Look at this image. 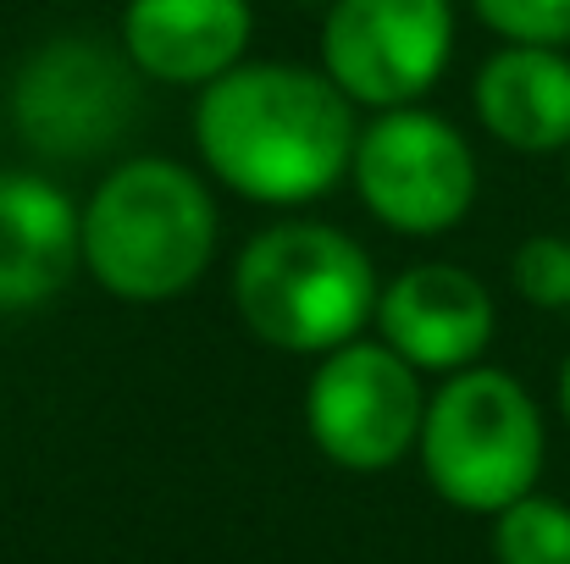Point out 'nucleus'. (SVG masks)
<instances>
[{"label":"nucleus","mask_w":570,"mask_h":564,"mask_svg":"<svg viewBox=\"0 0 570 564\" xmlns=\"http://www.w3.org/2000/svg\"><path fill=\"white\" fill-rule=\"evenodd\" d=\"M194 145L205 167L244 199L305 205L355 167V100L311 67L255 61L199 89Z\"/></svg>","instance_id":"obj_1"},{"label":"nucleus","mask_w":570,"mask_h":564,"mask_svg":"<svg viewBox=\"0 0 570 564\" xmlns=\"http://www.w3.org/2000/svg\"><path fill=\"white\" fill-rule=\"evenodd\" d=\"M210 255L216 199L167 156L122 161L83 205V266L117 299H173L205 277Z\"/></svg>","instance_id":"obj_2"},{"label":"nucleus","mask_w":570,"mask_h":564,"mask_svg":"<svg viewBox=\"0 0 570 564\" xmlns=\"http://www.w3.org/2000/svg\"><path fill=\"white\" fill-rule=\"evenodd\" d=\"M249 333L288 355H333L377 316L372 255L327 221H277L255 232L233 271Z\"/></svg>","instance_id":"obj_3"},{"label":"nucleus","mask_w":570,"mask_h":564,"mask_svg":"<svg viewBox=\"0 0 570 564\" xmlns=\"http://www.w3.org/2000/svg\"><path fill=\"white\" fill-rule=\"evenodd\" d=\"M421 471L432 493L465 515H499L538 493L543 476V415L510 372L465 366L421 415Z\"/></svg>","instance_id":"obj_4"},{"label":"nucleus","mask_w":570,"mask_h":564,"mask_svg":"<svg viewBox=\"0 0 570 564\" xmlns=\"http://www.w3.org/2000/svg\"><path fill=\"white\" fill-rule=\"evenodd\" d=\"M139 117V67L100 39L61 33L39 44L11 83V122L50 161H89L122 145Z\"/></svg>","instance_id":"obj_5"},{"label":"nucleus","mask_w":570,"mask_h":564,"mask_svg":"<svg viewBox=\"0 0 570 564\" xmlns=\"http://www.w3.org/2000/svg\"><path fill=\"white\" fill-rule=\"evenodd\" d=\"M350 178L366 210L404 238H432L465 221L476 199V156L454 122L421 106H393L361 128Z\"/></svg>","instance_id":"obj_6"},{"label":"nucleus","mask_w":570,"mask_h":564,"mask_svg":"<svg viewBox=\"0 0 570 564\" xmlns=\"http://www.w3.org/2000/svg\"><path fill=\"white\" fill-rule=\"evenodd\" d=\"M426 393L415 366L387 344H344L322 355L305 387V426L316 448L344 471H387L421 443Z\"/></svg>","instance_id":"obj_7"},{"label":"nucleus","mask_w":570,"mask_h":564,"mask_svg":"<svg viewBox=\"0 0 570 564\" xmlns=\"http://www.w3.org/2000/svg\"><path fill=\"white\" fill-rule=\"evenodd\" d=\"M454 50L449 0H333L322 28V72L355 106H410L421 100Z\"/></svg>","instance_id":"obj_8"},{"label":"nucleus","mask_w":570,"mask_h":564,"mask_svg":"<svg viewBox=\"0 0 570 564\" xmlns=\"http://www.w3.org/2000/svg\"><path fill=\"white\" fill-rule=\"evenodd\" d=\"M382 344L415 372H465L493 344V299L460 266H415L377 299Z\"/></svg>","instance_id":"obj_9"},{"label":"nucleus","mask_w":570,"mask_h":564,"mask_svg":"<svg viewBox=\"0 0 570 564\" xmlns=\"http://www.w3.org/2000/svg\"><path fill=\"white\" fill-rule=\"evenodd\" d=\"M249 28V0H128L122 50L156 83L205 89L238 67Z\"/></svg>","instance_id":"obj_10"},{"label":"nucleus","mask_w":570,"mask_h":564,"mask_svg":"<svg viewBox=\"0 0 570 564\" xmlns=\"http://www.w3.org/2000/svg\"><path fill=\"white\" fill-rule=\"evenodd\" d=\"M83 260V210L33 172H0V310L45 305Z\"/></svg>","instance_id":"obj_11"},{"label":"nucleus","mask_w":570,"mask_h":564,"mask_svg":"<svg viewBox=\"0 0 570 564\" xmlns=\"http://www.w3.org/2000/svg\"><path fill=\"white\" fill-rule=\"evenodd\" d=\"M482 128L527 156L570 145V56L554 44H504L476 72Z\"/></svg>","instance_id":"obj_12"},{"label":"nucleus","mask_w":570,"mask_h":564,"mask_svg":"<svg viewBox=\"0 0 570 564\" xmlns=\"http://www.w3.org/2000/svg\"><path fill=\"white\" fill-rule=\"evenodd\" d=\"M493 560L499 564H570V504L527 493L493 515Z\"/></svg>","instance_id":"obj_13"},{"label":"nucleus","mask_w":570,"mask_h":564,"mask_svg":"<svg viewBox=\"0 0 570 564\" xmlns=\"http://www.w3.org/2000/svg\"><path fill=\"white\" fill-rule=\"evenodd\" d=\"M476 17L510 44H570V0H471Z\"/></svg>","instance_id":"obj_14"},{"label":"nucleus","mask_w":570,"mask_h":564,"mask_svg":"<svg viewBox=\"0 0 570 564\" xmlns=\"http://www.w3.org/2000/svg\"><path fill=\"white\" fill-rule=\"evenodd\" d=\"M515 288L538 310H570V244L566 238H527L515 249Z\"/></svg>","instance_id":"obj_15"},{"label":"nucleus","mask_w":570,"mask_h":564,"mask_svg":"<svg viewBox=\"0 0 570 564\" xmlns=\"http://www.w3.org/2000/svg\"><path fill=\"white\" fill-rule=\"evenodd\" d=\"M560 404H566V420H570V360H566V372H560Z\"/></svg>","instance_id":"obj_16"},{"label":"nucleus","mask_w":570,"mask_h":564,"mask_svg":"<svg viewBox=\"0 0 570 564\" xmlns=\"http://www.w3.org/2000/svg\"><path fill=\"white\" fill-rule=\"evenodd\" d=\"M327 6H333V0H327Z\"/></svg>","instance_id":"obj_17"}]
</instances>
